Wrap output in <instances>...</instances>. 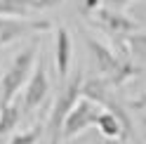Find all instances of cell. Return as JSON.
<instances>
[{
	"label": "cell",
	"mask_w": 146,
	"mask_h": 144,
	"mask_svg": "<svg viewBox=\"0 0 146 144\" xmlns=\"http://www.w3.org/2000/svg\"><path fill=\"white\" fill-rule=\"evenodd\" d=\"M123 45L134 57H146V31H132L123 35Z\"/></svg>",
	"instance_id": "obj_12"
},
{
	"label": "cell",
	"mask_w": 146,
	"mask_h": 144,
	"mask_svg": "<svg viewBox=\"0 0 146 144\" xmlns=\"http://www.w3.org/2000/svg\"><path fill=\"white\" fill-rule=\"evenodd\" d=\"M61 0H38V10H52V7H57Z\"/></svg>",
	"instance_id": "obj_15"
},
{
	"label": "cell",
	"mask_w": 146,
	"mask_h": 144,
	"mask_svg": "<svg viewBox=\"0 0 146 144\" xmlns=\"http://www.w3.org/2000/svg\"><path fill=\"white\" fill-rule=\"evenodd\" d=\"M71 55H73V40L68 29L59 26L54 31V64H57V76L59 80L68 78V66H71Z\"/></svg>",
	"instance_id": "obj_8"
},
{
	"label": "cell",
	"mask_w": 146,
	"mask_h": 144,
	"mask_svg": "<svg viewBox=\"0 0 146 144\" xmlns=\"http://www.w3.org/2000/svg\"><path fill=\"white\" fill-rule=\"evenodd\" d=\"M144 125H146V113H144Z\"/></svg>",
	"instance_id": "obj_17"
},
{
	"label": "cell",
	"mask_w": 146,
	"mask_h": 144,
	"mask_svg": "<svg viewBox=\"0 0 146 144\" xmlns=\"http://www.w3.org/2000/svg\"><path fill=\"white\" fill-rule=\"evenodd\" d=\"M87 50L90 57H92L94 66L99 71V78H104L108 85H123L130 78H134L139 73V69L134 64H130L127 59H123L120 55H115L111 47H106L104 43H99L94 38H87Z\"/></svg>",
	"instance_id": "obj_1"
},
{
	"label": "cell",
	"mask_w": 146,
	"mask_h": 144,
	"mask_svg": "<svg viewBox=\"0 0 146 144\" xmlns=\"http://www.w3.org/2000/svg\"><path fill=\"white\" fill-rule=\"evenodd\" d=\"M52 24L47 19H29V17H3L0 14V47L14 40H21L31 33L50 31Z\"/></svg>",
	"instance_id": "obj_5"
},
{
	"label": "cell",
	"mask_w": 146,
	"mask_h": 144,
	"mask_svg": "<svg viewBox=\"0 0 146 144\" xmlns=\"http://www.w3.org/2000/svg\"><path fill=\"white\" fill-rule=\"evenodd\" d=\"M50 92V78H47V66L42 59H35L33 71L29 80H26V90H24V99H21V109L24 111H35L38 106L45 102V97Z\"/></svg>",
	"instance_id": "obj_7"
},
{
	"label": "cell",
	"mask_w": 146,
	"mask_h": 144,
	"mask_svg": "<svg viewBox=\"0 0 146 144\" xmlns=\"http://www.w3.org/2000/svg\"><path fill=\"white\" fill-rule=\"evenodd\" d=\"M106 3H108V7H113V10H120V7L130 5L132 0H106Z\"/></svg>",
	"instance_id": "obj_16"
},
{
	"label": "cell",
	"mask_w": 146,
	"mask_h": 144,
	"mask_svg": "<svg viewBox=\"0 0 146 144\" xmlns=\"http://www.w3.org/2000/svg\"><path fill=\"white\" fill-rule=\"evenodd\" d=\"M104 106H99L97 102L87 99V97L80 95L78 102L71 106V111L66 113V118H64V125H61V139H71L76 137V135L85 132L90 125L97 123V116L102 113Z\"/></svg>",
	"instance_id": "obj_4"
},
{
	"label": "cell",
	"mask_w": 146,
	"mask_h": 144,
	"mask_svg": "<svg viewBox=\"0 0 146 144\" xmlns=\"http://www.w3.org/2000/svg\"><path fill=\"white\" fill-rule=\"evenodd\" d=\"M102 5V0H83V5H80V10H83L85 14H92L97 7Z\"/></svg>",
	"instance_id": "obj_14"
},
{
	"label": "cell",
	"mask_w": 146,
	"mask_h": 144,
	"mask_svg": "<svg viewBox=\"0 0 146 144\" xmlns=\"http://www.w3.org/2000/svg\"><path fill=\"white\" fill-rule=\"evenodd\" d=\"M108 144H118V142H108Z\"/></svg>",
	"instance_id": "obj_18"
},
{
	"label": "cell",
	"mask_w": 146,
	"mask_h": 144,
	"mask_svg": "<svg viewBox=\"0 0 146 144\" xmlns=\"http://www.w3.org/2000/svg\"><path fill=\"white\" fill-rule=\"evenodd\" d=\"M21 121V104H17L14 99L10 104H0V137L7 132H12Z\"/></svg>",
	"instance_id": "obj_10"
},
{
	"label": "cell",
	"mask_w": 146,
	"mask_h": 144,
	"mask_svg": "<svg viewBox=\"0 0 146 144\" xmlns=\"http://www.w3.org/2000/svg\"><path fill=\"white\" fill-rule=\"evenodd\" d=\"M92 17H94V21L120 45V52H127L125 45H123V35L137 31L139 24H137L134 19H130L127 14H123L120 10H113V7H97V10L92 12Z\"/></svg>",
	"instance_id": "obj_6"
},
{
	"label": "cell",
	"mask_w": 146,
	"mask_h": 144,
	"mask_svg": "<svg viewBox=\"0 0 146 144\" xmlns=\"http://www.w3.org/2000/svg\"><path fill=\"white\" fill-rule=\"evenodd\" d=\"M80 87H83V73H76L73 78H64L59 95L54 99V106L47 116V123H45V132L50 137V144H59L61 142V125L66 113L71 111V106L78 102L80 97Z\"/></svg>",
	"instance_id": "obj_3"
},
{
	"label": "cell",
	"mask_w": 146,
	"mask_h": 144,
	"mask_svg": "<svg viewBox=\"0 0 146 144\" xmlns=\"http://www.w3.org/2000/svg\"><path fill=\"white\" fill-rule=\"evenodd\" d=\"M42 132H45V125L35 123L33 128L24 130V132H19V135H14V137L10 139V144H38V139L42 137Z\"/></svg>",
	"instance_id": "obj_13"
},
{
	"label": "cell",
	"mask_w": 146,
	"mask_h": 144,
	"mask_svg": "<svg viewBox=\"0 0 146 144\" xmlns=\"http://www.w3.org/2000/svg\"><path fill=\"white\" fill-rule=\"evenodd\" d=\"M38 10V0H0V14L3 17H31Z\"/></svg>",
	"instance_id": "obj_11"
},
{
	"label": "cell",
	"mask_w": 146,
	"mask_h": 144,
	"mask_svg": "<svg viewBox=\"0 0 146 144\" xmlns=\"http://www.w3.org/2000/svg\"><path fill=\"white\" fill-rule=\"evenodd\" d=\"M35 59H38V47L35 45H29V47H24L21 52L14 55L12 64L7 66V71L0 78V104H10L19 95V90L26 85V80L33 71Z\"/></svg>",
	"instance_id": "obj_2"
},
{
	"label": "cell",
	"mask_w": 146,
	"mask_h": 144,
	"mask_svg": "<svg viewBox=\"0 0 146 144\" xmlns=\"http://www.w3.org/2000/svg\"><path fill=\"white\" fill-rule=\"evenodd\" d=\"M94 125L99 128V132H102L104 137H108V139H125L120 118H118L115 113L106 111V109H102V113L97 116V123H94Z\"/></svg>",
	"instance_id": "obj_9"
},
{
	"label": "cell",
	"mask_w": 146,
	"mask_h": 144,
	"mask_svg": "<svg viewBox=\"0 0 146 144\" xmlns=\"http://www.w3.org/2000/svg\"><path fill=\"white\" fill-rule=\"evenodd\" d=\"M144 12H146V7H144Z\"/></svg>",
	"instance_id": "obj_19"
}]
</instances>
